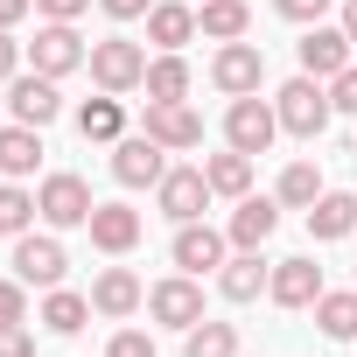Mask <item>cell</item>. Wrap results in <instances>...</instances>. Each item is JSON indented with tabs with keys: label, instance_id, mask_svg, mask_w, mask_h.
Returning a JSON list of instances; mask_svg holds the SVG:
<instances>
[{
	"label": "cell",
	"instance_id": "d4e9b609",
	"mask_svg": "<svg viewBox=\"0 0 357 357\" xmlns=\"http://www.w3.org/2000/svg\"><path fill=\"white\" fill-rule=\"evenodd\" d=\"M84 322H91V294L50 287V301H43V329H50V336H77Z\"/></svg>",
	"mask_w": 357,
	"mask_h": 357
},
{
	"label": "cell",
	"instance_id": "52a82bcc",
	"mask_svg": "<svg viewBox=\"0 0 357 357\" xmlns=\"http://www.w3.org/2000/svg\"><path fill=\"white\" fill-rule=\"evenodd\" d=\"M147 315L168 322V329H197V322H204V287H197V273L154 280V287H147Z\"/></svg>",
	"mask_w": 357,
	"mask_h": 357
},
{
	"label": "cell",
	"instance_id": "4dcf8cb0",
	"mask_svg": "<svg viewBox=\"0 0 357 357\" xmlns=\"http://www.w3.org/2000/svg\"><path fill=\"white\" fill-rule=\"evenodd\" d=\"M29 218H36V197H29V190H15V183H0V238H22V231H29Z\"/></svg>",
	"mask_w": 357,
	"mask_h": 357
},
{
	"label": "cell",
	"instance_id": "603a6c76",
	"mask_svg": "<svg viewBox=\"0 0 357 357\" xmlns=\"http://www.w3.org/2000/svg\"><path fill=\"white\" fill-rule=\"evenodd\" d=\"M197 29H204L211 43H245L252 8H245V0H204V8H197Z\"/></svg>",
	"mask_w": 357,
	"mask_h": 357
},
{
	"label": "cell",
	"instance_id": "d6986e66",
	"mask_svg": "<svg viewBox=\"0 0 357 357\" xmlns=\"http://www.w3.org/2000/svg\"><path fill=\"white\" fill-rule=\"evenodd\" d=\"M266 280H273V266H266L259 252H231V259L218 266V294H225V301H259Z\"/></svg>",
	"mask_w": 357,
	"mask_h": 357
},
{
	"label": "cell",
	"instance_id": "8d00e7d4",
	"mask_svg": "<svg viewBox=\"0 0 357 357\" xmlns=\"http://www.w3.org/2000/svg\"><path fill=\"white\" fill-rule=\"evenodd\" d=\"M98 8H105V15H112V22H140V15H147V8H154V0H98Z\"/></svg>",
	"mask_w": 357,
	"mask_h": 357
},
{
	"label": "cell",
	"instance_id": "74e56055",
	"mask_svg": "<svg viewBox=\"0 0 357 357\" xmlns=\"http://www.w3.org/2000/svg\"><path fill=\"white\" fill-rule=\"evenodd\" d=\"M36 8H43V15H50V22H77V15H84V8H91V0H36Z\"/></svg>",
	"mask_w": 357,
	"mask_h": 357
},
{
	"label": "cell",
	"instance_id": "d6a6232c",
	"mask_svg": "<svg viewBox=\"0 0 357 357\" xmlns=\"http://www.w3.org/2000/svg\"><path fill=\"white\" fill-rule=\"evenodd\" d=\"M105 357H154V336H147V329H119V336L105 343Z\"/></svg>",
	"mask_w": 357,
	"mask_h": 357
},
{
	"label": "cell",
	"instance_id": "f35d334b",
	"mask_svg": "<svg viewBox=\"0 0 357 357\" xmlns=\"http://www.w3.org/2000/svg\"><path fill=\"white\" fill-rule=\"evenodd\" d=\"M15 63H22V43H15V29H0V84L15 77Z\"/></svg>",
	"mask_w": 357,
	"mask_h": 357
},
{
	"label": "cell",
	"instance_id": "484cf974",
	"mask_svg": "<svg viewBox=\"0 0 357 357\" xmlns=\"http://www.w3.org/2000/svg\"><path fill=\"white\" fill-rule=\"evenodd\" d=\"M147 98H190V63H183V50H161L154 63H147Z\"/></svg>",
	"mask_w": 357,
	"mask_h": 357
},
{
	"label": "cell",
	"instance_id": "60d3db41",
	"mask_svg": "<svg viewBox=\"0 0 357 357\" xmlns=\"http://www.w3.org/2000/svg\"><path fill=\"white\" fill-rule=\"evenodd\" d=\"M343 36L357 43V0H343Z\"/></svg>",
	"mask_w": 357,
	"mask_h": 357
},
{
	"label": "cell",
	"instance_id": "1f68e13d",
	"mask_svg": "<svg viewBox=\"0 0 357 357\" xmlns=\"http://www.w3.org/2000/svg\"><path fill=\"white\" fill-rule=\"evenodd\" d=\"M15 322H29V294L22 280H0V329H15Z\"/></svg>",
	"mask_w": 357,
	"mask_h": 357
},
{
	"label": "cell",
	"instance_id": "8fae6325",
	"mask_svg": "<svg viewBox=\"0 0 357 357\" xmlns=\"http://www.w3.org/2000/svg\"><path fill=\"white\" fill-rule=\"evenodd\" d=\"M63 273H70V259L56 238H36V231L15 238V280L22 287H63Z\"/></svg>",
	"mask_w": 357,
	"mask_h": 357
},
{
	"label": "cell",
	"instance_id": "ffe728a7",
	"mask_svg": "<svg viewBox=\"0 0 357 357\" xmlns=\"http://www.w3.org/2000/svg\"><path fill=\"white\" fill-rule=\"evenodd\" d=\"M197 36V8H183V0H154L147 8V43L154 50H183Z\"/></svg>",
	"mask_w": 357,
	"mask_h": 357
},
{
	"label": "cell",
	"instance_id": "277c9868",
	"mask_svg": "<svg viewBox=\"0 0 357 357\" xmlns=\"http://www.w3.org/2000/svg\"><path fill=\"white\" fill-rule=\"evenodd\" d=\"M36 211H43V225H56V231H70V225H91V183L84 175H43V190H36Z\"/></svg>",
	"mask_w": 357,
	"mask_h": 357
},
{
	"label": "cell",
	"instance_id": "e575fe53",
	"mask_svg": "<svg viewBox=\"0 0 357 357\" xmlns=\"http://www.w3.org/2000/svg\"><path fill=\"white\" fill-rule=\"evenodd\" d=\"M273 8H280L287 22H301V29H315V22L329 15V0H273Z\"/></svg>",
	"mask_w": 357,
	"mask_h": 357
},
{
	"label": "cell",
	"instance_id": "7c38bea8",
	"mask_svg": "<svg viewBox=\"0 0 357 357\" xmlns=\"http://www.w3.org/2000/svg\"><path fill=\"white\" fill-rule=\"evenodd\" d=\"M273 231H280V197H238V211H231L225 238H231L238 252H259Z\"/></svg>",
	"mask_w": 357,
	"mask_h": 357
},
{
	"label": "cell",
	"instance_id": "836d02e7",
	"mask_svg": "<svg viewBox=\"0 0 357 357\" xmlns=\"http://www.w3.org/2000/svg\"><path fill=\"white\" fill-rule=\"evenodd\" d=\"M329 105H336V112H357V63H343V70L329 77Z\"/></svg>",
	"mask_w": 357,
	"mask_h": 357
},
{
	"label": "cell",
	"instance_id": "3957f363",
	"mask_svg": "<svg viewBox=\"0 0 357 357\" xmlns=\"http://www.w3.org/2000/svg\"><path fill=\"white\" fill-rule=\"evenodd\" d=\"M112 175H119L126 190H154L161 175H168V147L154 133H119L112 140Z\"/></svg>",
	"mask_w": 357,
	"mask_h": 357
},
{
	"label": "cell",
	"instance_id": "30bf717a",
	"mask_svg": "<svg viewBox=\"0 0 357 357\" xmlns=\"http://www.w3.org/2000/svg\"><path fill=\"white\" fill-rule=\"evenodd\" d=\"M140 133H154L168 154H183V147H204V112H190V98H147V119H140Z\"/></svg>",
	"mask_w": 357,
	"mask_h": 357
},
{
	"label": "cell",
	"instance_id": "ac0fdd59",
	"mask_svg": "<svg viewBox=\"0 0 357 357\" xmlns=\"http://www.w3.org/2000/svg\"><path fill=\"white\" fill-rule=\"evenodd\" d=\"M140 301H147V287H140V273H126V266H105V273L91 280V308L112 315V322H126Z\"/></svg>",
	"mask_w": 357,
	"mask_h": 357
},
{
	"label": "cell",
	"instance_id": "f546056e",
	"mask_svg": "<svg viewBox=\"0 0 357 357\" xmlns=\"http://www.w3.org/2000/svg\"><path fill=\"white\" fill-rule=\"evenodd\" d=\"M183 357H238V329L204 315L197 329H183Z\"/></svg>",
	"mask_w": 357,
	"mask_h": 357
},
{
	"label": "cell",
	"instance_id": "9c48e42d",
	"mask_svg": "<svg viewBox=\"0 0 357 357\" xmlns=\"http://www.w3.org/2000/svg\"><path fill=\"white\" fill-rule=\"evenodd\" d=\"M273 133H280V112H273L259 91H252V98H231V112H225V140H231L238 154H266Z\"/></svg>",
	"mask_w": 357,
	"mask_h": 357
},
{
	"label": "cell",
	"instance_id": "7a4b0ae2",
	"mask_svg": "<svg viewBox=\"0 0 357 357\" xmlns=\"http://www.w3.org/2000/svg\"><path fill=\"white\" fill-rule=\"evenodd\" d=\"M91 77H98V91H140L147 84V50L140 43H126V36H105V43H91Z\"/></svg>",
	"mask_w": 357,
	"mask_h": 357
},
{
	"label": "cell",
	"instance_id": "5bb4252c",
	"mask_svg": "<svg viewBox=\"0 0 357 357\" xmlns=\"http://www.w3.org/2000/svg\"><path fill=\"white\" fill-rule=\"evenodd\" d=\"M8 105H15V119L22 126H50L56 112H63V98H56V77H8Z\"/></svg>",
	"mask_w": 357,
	"mask_h": 357
},
{
	"label": "cell",
	"instance_id": "f1b7e54d",
	"mask_svg": "<svg viewBox=\"0 0 357 357\" xmlns=\"http://www.w3.org/2000/svg\"><path fill=\"white\" fill-rule=\"evenodd\" d=\"M315 322H322V336H329V343H350V336H357V287H350V294H329V287H322Z\"/></svg>",
	"mask_w": 357,
	"mask_h": 357
},
{
	"label": "cell",
	"instance_id": "8992f818",
	"mask_svg": "<svg viewBox=\"0 0 357 357\" xmlns=\"http://www.w3.org/2000/svg\"><path fill=\"white\" fill-rule=\"evenodd\" d=\"M211 84H218L225 98H252V91L266 84V50H259V43H225V50L211 56Z\"/></svg>",
	"mask_w": 357,
	"mask_h": 357
},
{
	"label": "cell",
	"instance_id": "44dd1931",
	"mask_svg": "<svg viewBox=\"0 0 357 357\" xmlns=\"http://www.w3.org/2000/svg\"><path fill=\"white\" fill-rule=\"evenodd\" d=\"M308 231H315V238H350V231H357V197L322 190V197L308 204Z\"/></svg>",
	"mask_w": 357,
	"mask_h": 357
},
{
	"label": "cell",
	"instance_id": "5b68a950",
	"mask_svg": "<svg viewBox=\"0 0 357 357\" xmlns=\"http://www.w3.org/2000/svg\"><path fill=\"white\" fill-rule=\"evenodd\" d=\"M211 175L204 168H168L161 183H154V204H161V218H175V225H197L204 211H211Z\"/></svg>",
	"mask_w": 357,
	"mask_h": 357
},
{
	"label": "cell",
	"instance_id": "cb8c5ba5",
	"mask_svg": "<svg viewBox=\"0 0 357 357\" xmlns=\"http://www.w3.org/2000/svg\"><path fill=\"white\" fill-rule=\"evenodd\" d=\"M77 133H84V140H98V147H112V140L126 133L119 98H112V91H105V98H84V105H77Z\"/></svg>",
	"mask_w": 357,
	"mask_h": 357
},
{
	"label": "cell",
	"instance_id": "9a60e30c",
	"mask_svg": "<svg viewBox=\"0 0 357 357\" xmlns=\"http://www.w3.org/2000/svg\"><path fill=\"white\" fill-rule=\"evenodd\" d=\"M266 294H273L280 308H315V301H322V266H315V259H280L273 280H266Z\"/></svg>",
	"mask_w": 357,
	"mask_h": 357
},
{
	"label": "cell",
	"instance_id": "ab89813d",
	"mask_svg": "<svg viewBox=\"0 0 357 357\" xmlns=\"http://www.w3.org/2000/svg\"><path fill=\"white\" fill-rule=\"evenodd\" d=\"M29 8H36V0H0V29H15V22H22Z\"/></svg>",
	"mask_w": 357,
	"mask_h": 357
},
{
	"label": "cell",
	"instance_id": "e0dca14e",
	"mask_svg": "<svg viewBox=\"0 0 357 357\" xmlns=\"http://www.w3.org/2000/svg\"><path fill=\"white\" fill-rule=\"evenodd\" d=\"M84 231H91V245H98V252H112V259H119V252H133V245H140V211H126V204H98Z\"/></svg>",
	"mask_w": 357,
	"mask_h": 357
},
{
	"label": "cell",
	"instance_id": "d590c367",
	"mask_svg": "<svg viewBox=\"0 0 357 357\" xmlns=\"http://www.w3.org/2000/svg\"><path fill=\"white\" fill-rule=\"evenodd\" d=\"M0 357H36V336L15 322V329H0Z\"/></svg>",
	"mask_w": 357,
	"mask_h": 357
},
{
	"label": "cell",
	"instance_id": "ba28073f",
	"mask_svg": "<svg viewBox=\"0 0 357 357\" xmlns=\"http://www.w3.org/2000/svg\"><path fill=\"white\" fill-rule=\"evenodd\" d=\"M29 56H36V70H43V77H70V70H84V63H91V50H84V36H77L70 22H43V29H36V43H29Z\"/></svg>",
	"mask_w": 357,
	"mask_h": 357
},
{
	"label": "cell",
	"instance_id": "4fadbf2b",
	"mask_svg": "<svg viewBox=\"0 0 357 357\" xmlns=\"http://www.w3.org/2000/svg\"><path fill=\"white\" fill-rule=\"evenodd\" d=\"M225 231H211V225H175V245H168V259L183 266V273H218L225 266Z\"/></svg>",
	"mask_w": 357,
	"mask_h": 357
},
{
	"label": "cell",
	"instance_id": "6da1fadb",
	"mask_svg": "<svg viewBox=\"0 0 357 357\" xmlns=\"http://www.w3.org/2000/svg\"><path fill=\"white\" fill-rule=\"evenodd\" d=\"M273 112H280V133H294V140H322L329 133V119H336V105H329V84L322 77H294V84H280L273 91Z\"/></svg>",
	"mask_w": 357,
	"mask_h": 357
},
{
	"label": "cell",
	"instance_id": "2e32d148",
	"mask_svg": "<svg viewBox=\"0 0 357 357\" xmlns=\"http://www.w3.org/2000/svg\"><path fill=\"white\" fill-rule=\"evenodd\" d=\"M294 50H301V70H308V77H336V70L350 63V36H343V22H336V29H322V22H315Z\"/></svg>",
	"mask_w": 357,
	"mask_h": 357
},
{
	"label": "cell",
	"instance_id": "7402d4cb",
	"mask_svg": "<svg viewBox=\"0 0 357 357\" xmlns=\"http://www.w3.org/2000/svg\"><path fill=\"white\" fill-rule=\"evenodd\" d=\"M43 161V126H0V175H36Z\"/></svg>",
	"mask_w": 357,
	"mask_h": 357
},
{
	"label": "cell",
	"instance_id": "83f0119b",
	"mask_svg": "<svg viewBox=\"0 0 357 357\" xmlns=\"http://www.w3.org/2000/svg\"><path fill=\"white\" fill-rule=\"evenodd\" d=\"M273 197H280V211H308V204L322 197V168H315V161H287Z\"/></svg>",
	"mask_w": 357,
	"mask_h": 357
},
{
	"label": "cell",
	"instance_id": "4316f807",
	"mask_svg": "<svg viewBox=\"0 0 357 357\" xmlns=\"http://www.w3.org/2000/svg\"><path fill=\"white\" fill-rule=\"evenodd\" d=\"M204 175H211L218 197H252V154H238V147H231V154H211Z\"/></svg>",
	"mask_w": 357,
	"mask_h": 357
}]
</instances>
